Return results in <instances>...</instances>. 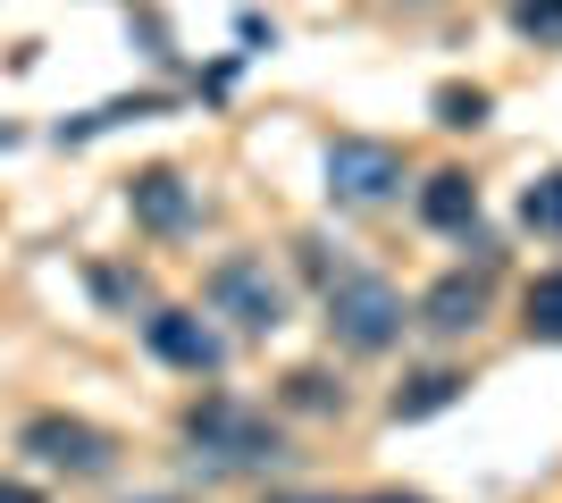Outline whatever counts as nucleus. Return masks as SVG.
<instances>
[{
	"label": "nucleus",
	"instance_id": "4468645a",
	"mask_svg": "<svg viewBox=\"0 0 562 503\" xmlns=\"http://www.w3.org/2000/svg\"><path fill=\"white\" fill-rule=\"evenodd\" d=\"M437 126H453V135L487 126V93H479V84H446V93H437Z\"/></svg>",
	"mask_w": 562,
	"mask_h": 503
},
{
	"label": "nucleus",
	"instance_id": "f257e3e1",
	"mask_svg": "<svg viewBox=\"0 0 562 503\" xmlns=\"http://www.w3.org/2000/svg\"><path fill=\"white\" fill-rule=\"evenodd\" d=\"M186 445L193 461H211V470H260V461L285 454V436L269 411L235 403V395H202V403L186 411Z\"/></svg>",
	"mask_w": 562,
	"mask_h": 503
},
{
	"label": "nucleus",
	"instance_id": "f3484780",
	"mask_svg": "<svg viewBox=\"0 0 562 503\" xmlns=\"http://www.w3.org/2000/svg\"><path fill=\"white\" fill-rule=\"evenodd\" d=\"M370 503H428V495H370Z\"/></svg>",
	"mask_w": 562,
	"mask_h": 503
},
{
	"label": "nucleus",
	"instance_id": "2eb2a0df",
	"mask_svg": "<svg viewBox=\"0 0 562 503\" xmlns=\"http://www.w3.org/2000/svg\"><path fill=\"white\" fill-rule=\"evenodd\" d=\"M513 25L529 43H562V0H513Z\"/></svg>",
	"mask_w": 562,
	"mask_h": 503
},
{
	"label": "nucleus",
	"instance_id": "7ed1b4c3",
	"mask_svg": "<svg viewBox=\"0 0 562 503\" xmlns=\"http://www.w3.org/2000/svg\"><path fill=\"white\" fill-rule=\"evenodd\" d=\"M403 185V151L378 144V135H336L328 144V193L345 210H378V202H395Z\"/></svg>",
	"mask_w": 562,
	"mask_h": 503
},
{
	"label": "nucleus",
	"instance_id": "0eeeda50",
	"mask_svg": "<svg viewBox=\"0 0 562 503\" xmlns=\"http://www.w3.org/2000/svg\"><path fill=\"white\" fill-rule=\"evenodd\" d=\"M487 286H495V261L437 277V286L420 294V328H428V335H470L479 319H487Z\"/></svg>",
	"mask_w": 562,
	"mask_h": 503
},
{
	"label": "nucleus",
	"instance_id": "20e7f679",
	"mask_svg": "<svg viewBox=\"0 0 562 503\" xmlns=\"http://www.w3.org/2000/svg\"><path fill=\"white\" fill-rule=\"evenodd\" d=\"M202 294H211V311H218V319H235L244 335H269V328H285V286L269 277V261H252V252L218 261Z\"/></svg>",
	"mask_w": 562,
	"mask_h": 503
},
{
	"label": "nucleus",
	"instance_id": "9b49d317",
	"mask_svg": "<svg viewBox=\"0 0 562 503\" xmlns=\"http://www.w3.org/2000/svg\"><path fill=\"white\" fill-rule=\"evenodd\" d=\"M151 110H168V93L101 101V110H85V118H68V126H59V144H93V135H110V126H126V118H151Z\"/></svg>",
	"mask_w": 562,
	"mask_h": 503
},
{
	"label": "nucleus",
	"instance_id": "1a4fd4ad",
	"mask_svg": "<svg viewBox=\"0 0 562 503\" xmlns=\"http://www.w3.org/2000/svg\"><path fill=\"white\" fill-rule=\"evenodd\" d=\"M420 218L437 236H479V185H470L462 168H437L420 185Z\"/></svg>",
	"mask_w": 562,
	"mask_h": 503
},
{
	"label": "nucleus",
	"instance_id": "f8f14e48",
	"mask_svg": "<svg viewBox=\"0 0 562 503\" xmlns=\"http://www.w3.org/2000/svg\"><path fill=\"white\" fill-rule=\"evenodd\" d=\"M520 227H529V236H562V168L529 176V193H520Z\"/></svg>",
	"mask_w": 562,
	"mask_h": 503
},
{
	"label": "nucleus",
	"instance_id": "f03ea898",
	"mask_svg": "<svg viewBox=\"0 0 562 503\" xmlns=\"http://www.w3.org/2000/svg\"><path fill=\"white\" fill-rule=\"evenodd\" d=\"M328 328H336V344H352V353H386V344H403L412 311H403V294L386 286V277L336 268L328 277Z\"/></svg>",
	"mask_w": 562,
	"mask_h": 503
},
{
	"label": "nucleus",
	"instance_id": "ddd939ff",
	"mask_svg": "<svg viewBox=\"0 0 562 503\" xmlns=\"http://www.w3.org/2000/svg\"><path fill=\"white\" fill-rule=\"evenodd\" d=\"M529 335H538V344H562V268H546L538 286H529Z\"/></svg>",
	"mask_w": 562,
	"mask_h": 503
},
{
	"label": "nucleus",
	"instance_id": "9d476101",
	"mask_svg": "<svg viewBox=\"0 0 562 503\" xmlns=\"http://www.w3.org/2000/svg\"><path fill=\"white\" fill-rule=\"evenodd\" d=\"M462 369H420V378H412V386H395V403H386V411H395V420H428V411H446V403H462Z\"/></svg>",
	"mask_w": 562,
	"mask_h": 503
},
{
	"label": "nucleus",
	"instance_id": "39448f33",
	"mask_svg": "<svg viewBox=\"0 0 562 503\" xmlns=\"http://www.w3.org/2000/svg\"><path fill=\"white\" fill-rule=\"evenodd\" d=\"M18 445L43 461V470H68V479H101V470H110V454H117V445L93 428V420H68V411H43V420H25Z\"/></svg>",
	"mask_w": 562,
	"mask_h": 503
},
{
	"label": "nucleus",
	"instance_id": "dca6fc26",
	"mask_svg": "<svg viewBox=\"0 0 562 503\" xmlns=\"http://www.w3.org/2000/svg\"><path fill=\"white\" fill-rule=\"evenodd\" d=\"M285 386H294V403H303V411H345V386H328L319 369H303V378H285Z\"/></svg>",
	"mask_w": 562,
	"mask_h": 503
},
{
	"label": "nucleus",
	"instance_id": "a211bd4d",
	"mask_svg": "<svg viewBox=\"0 0 562 503\" xmlns=\"http://www.w3.org/2000/svg\"><path fill=\"white\" fill-rule=\"evenodd\" d=\"M278 503H311V495H278Z\"/></svg>",
	"mask_w": 562,
	"mask_h": 503
},
{
	"label": "nucleus",
	"instance_id": "423d86ee",
	"mask_svg": "<svg viewBox=\"0 0 562 503\" xmlns=\"http://www.w3.org/2000/svg\"><path fill=\"white\" fill-rule=\"evenodd\" d=\"M143 344H151L168 369H186V378H218V369H227V335L202 328L193 311H151L143 319Z\"/></svg>",
	"mask_w": 562,
	"mask_h": 503
},
{
	"label": "nucleus",
	"instance_id": "6e6552de",
	"mask_svg": "<svg viewBox=\"0 0 562 503\" xmlns=\"http://www.w3.org/2000/svg\"><path fill=\"white\" fill-rule=\"evenodd\" d=\"M126 202H135V218L151 236H193V227H202V193H193L177 168H143L135 185H126Z\"/></svg>",
	"mask_w": 562,
	"mask_h": 503
},
{
	"label": "nucleus",
	"instance_id": "6ab92c4d",
	"mask_svg": "<svg viewBox=\"0 0 562 503\" xmlns=\"http://www.w3.org/2000/svg\"><path fill=\"white\" fill-rule=\"evenodd\" d=\"M412 9H428V0H412Z\"/></svg>",
	"mask_w": 562,
	"mask_h": 503
}]
</instances>
